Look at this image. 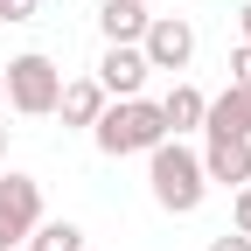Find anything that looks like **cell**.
<instances>
[{"mask_svg":"<svg viewBox=\"0 0 251 251\" xmlns=\"http://www.w3.org/2000/svg\"><path fill=\"white\" fill-rule=\"evenodd\" d=\"M147 181H153V202H161L168 216H196L209 181H202V153L181 147V140H161L147 153Z\"/></svg>","mask_w":251,"mask_h":251,"instance_id":"6da1fadb","label":"cell"},{"mask_svg":"<svg viewBox=\"0 0 251 251\" xmlns=\"http://www.w3.org/2000/svg\"><path fill=\"white\" fill-rule=\"evenodd\" d=\"M147 0H105V7H98V35L105 42H140L147 35Z\"/></svg>","mask_w":251,"mask_h":251,"instance_id":"30bf717a","label":"cell"},{"mask_svg":"<svg viewBox=\"0 0 251 251\" xmlns=\"http://www.w3.org/2000/svg\"><path fill=\"white\" fill-rule=\"evenodd\" d=\"M28 251H84V230H77V224H63V216H56V224L42 216V224L28 230Z\"/></svg>","mask_w":251,"mask_h":251,"instance_id":"7c38bea8","label":"cell"},{"mask_svg":"<svg viewBox=\"0 0 251 251\" xmlns=\"http://www.w3.org/2000/svg\"><path fill=\"white\" fill-rule=\"evenodd\" d=\"M202 91L196 84H175L168 91V98H161V119H168V140H181V133H196V126H202Z\"/></svg>","mask_w":251,"mask_h":251,"instance_id":"8fae6325","label":"cell"},{"mask_svg":"<svg viewBox=\"0 0 251 251\" xmlns=\"http://www.w3.org/2000/svg\"><path fill=\"white\" fill-rule=\"evenodd\" d=\"M0 84H7V105L21 119H49L56 112V91H63V70H56L42 49H28V56H14L7 70H0Z\"/></svg>","mask_w":251,"mask_h":251,"instance_id":"3957f363","label":"cell"},{"mask_svg":"<svg viewBox=\"0 0 251 251\" xmlns=\"http://www.w3.org/2000/svg\"><path fill=\"white\" fill-rule=\"evenodd\" d=\"M140 56H147V70H188L196 63V21L188 14H153L147 35H140Z\"/></svg>","mask_w":251,"mask_h":251,"instance_id":"277c9868","label":"cell"},{"mask_svg":"<svg viewBox=\"0 0 251 251\" xmlns=\"http://www.w3.org/2000/svg\"><path fill=\"white\" fill-rule=\"evenodd\" d=\"M0 105H7V84H0Z\"/></svg>","mask_w":251,"mask_h":251,"instance_id":"d6986e66","label":"cell"},{"mask_svg":"<svg viewBox=\"0 0 251 251\" xmlns=\"http://www.w3.org/2000/svg\"><path fill=\"white\" fill-rule=\"evenodd\" d=\"M42 0H0V21H35Z\"/></svg>","mask_w":251,"mask_h":251,"instance_id":"5bb4252c","label":"cell"},{"mask_svg":"<svg viewBox=\"0 0 251 251\" xmlns=\"http://www.w3.org/2000/svg\"><path fill=\"white\" fill-rule=\"evenodd\" d=\"M230 84H237V91H251V42H237V49H230Z\"/></svg>","mask_w":251,"mask_h":251,"instance_id":"4fadbf2b","label":"cell"},{"mask_svg":"<svg viewBox=\"0 0 251 251\" xmlns=\"http://www.w3.org/2000/svg\"><path fill=\"white\" fill-rule=\"evenodd\" d=\"M202 181L244 188V181H251V140H209V147H202Z\"/></svg>","mask_w":251,"mask_h":251,"instance_id":"ba28073f","label":"cell"},{"mask_svg":"<svg viewBox=\"0 0 251 251\" xmlns=\"http://www.w3.org/2000/svg\"><path fill=\"white\" fill-rule=\"evenodd\" d=\"M91 140H98V153H112V161H126V153H153L168 140V119L153 98H112L98 112V126H91Z\"/></svg>","mask_w":251,"mask_h":251,"instance_id":"7a4b0ae2","label":"cell"},{"mask_svg":"<svg viewBox=\"0 0 251 251\" xmlns=\"http://www.w3.org/2000/svg\"><path fill=\"white\" fill-rule=\"evenodd\" d=\"M0 251H7V244H0Z\"/></svg>","mask_w":251,"mask_h":251,"instance_id":"ffe728a7","label":"cell"},{"mask_svg":"<svg viewBox=\"0 0 251 251\" xmlns=\"http://www.w3.org/2000/svg\"><path fill=\"white\" fill-rule=\"evenodd\" d=\"M105 105H112V98L98 91V77H70V84L56 91V119H63V126H98Z\"/></svg>","mask_w":251,"mask_h":251,"instance_id":"9c48e42d","label":"cell"},{"mask_svg":"<svg viewBox=\"0 0 251 251\" xmlns=\"http://www.w3.org/2000/svg\"><path fill=\"white\" fill-rule=\"evenodd\" d=\"M42 224V181L35 175H0V244H28V230Z\"/></svg>","mask_w":251,"mask_h":251,"instance_id":"5b68a950","label":"cell"},{"mask_svg":"<svg viewBox=\"0 0 251 251\" xmlns=\"http://www.w3.org/2000/svg\"><path fill=\"white\" fill-rule=\"evenodd\" d=\"M237 28H244V42H251V0H244V7H237Z\"/></svg>","mask_w":251,"mask_h":251,"instance_id":"e0dca14e","label":"cell"},{"mask_svg":"<svg viewBox=\"0 0 251 251\" xmlns=\"http://www.w3.org/2000/svg\"><path fill=\"white\" fill-rule=\"evenodd\" d=\"M147 56H140V42H105V56H98V91L105 98H140L147 91Z\"/></svg>","mask_w":251,"mask_h":251,"instance_id":"8992f818","label":"cell"},{"mask_svg":"<svg viewBox=\"0 0 251 251\" xmlns=\"http://www.w3.org/2000/svg\"><path fill=\"white\" fill-rule=\"evenodd\" d=\"M237 230H244V237H251V181H244V188H237Z\"/></svg>","mask_w":251,"mask_h":251,"instance_id":"2e32d148","label":"cell"},{"mask_svg":"<svg viewBox=\"0 0 251 251\" xmlns=\"http://www.w3.org/2000/svg\"><path fill=\"white\" fill-rule=\"evenodd\" d=\"M209 251H251V237L244 230H224V237H209Z\"/></svg>","mask_w":251,"mask_h":251,"instance_id":"9a60e30c","label":"cell"},{"mask_svg":"<svg viewBox=\"0 0 251 251\" xmlns=\"http://www.w3.org/2000/svg\"><path fill=\"white\" fill-rule=\"evenodd\" d=\"M0 161H7V126H0Z\"/></svg>","mask_w":251,"mask_h":251,"instance_id":"ac0fdd59","label":"cell"},{"mask_svg":"<svg viewBox=\"0 0 251 251\" xmlns=\"http://www.w3.org/2000/svg\"><path fill=\"white\" fill-rule=\"evenodd\" d=\"M202 133L209 140H251V91H216V98L202 105Z\"/></svg>","mask_w":251,"mask_h":251,"instance_id":"52a82bcc","label":"cell"}]
</instances>
